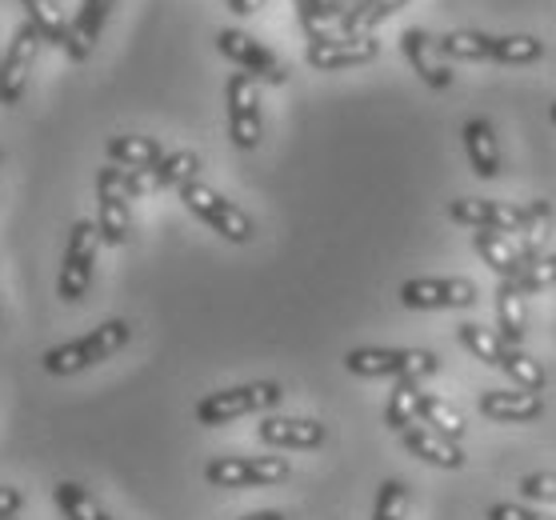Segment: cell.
<instances>
[{"label": "cell", "instance_id": "6da1fadb", "mask_svg": "<svg viewBox=\"0 0 556 520\" xmlns=\"http://www.w3.org/2000/svg\"><path fill=\"white\" fill-rule=\"evenodd\" d=\"M456 337H460V344H465L468 353L477 356L481 365L496 368V372H505L508 381H517V389L544 393V384H548V372H544V365H541V360H532L525 348L508 344L496 329H484V325H472V320H465V325L456 329Z\"/></svg>", "mask_w": 556, "mask_h": 520}, {"label": "cell", "instance_id": "7a4b0ae2", "mask_svg": "<svg viewBox=\"0 0 556 520\" xmlns=\"http://www.w3.org/2000/svg\"><path fill=\"white\" fill-rule=\"evenodd\" d=\"M128 341H132V325L116 317V320L97 325V329L85 332V337H76V341H64V344H56V348H49V353L40 356V365H45V372H52V377H73V372H85V368L116 356Z\"/></svg>", "mask_w": 556, "mask_h": 520}, {"label": "cell", "instance_id": "3957f363", "mask_svg": "<svg viewBox=\"0 0 556 520\" xmlns=\"http://www.w3.org/2000/svg\"><path fill=\"white\" fill-rule=\"evenodd\" d=\"M285 401V389L277 381H253V384H237V389H220V393H208L197 401L192 417L204 429H220V424H232L241 417H256V413H268Z\"/></svg>", "mask_w": 556, "mask_h": 520}, {"label": "cell", "instance_id": "277c9868", "mask_svg": "<svg viewBox=\"0 0 556 520\" xmlns=\"http://www.w3.org/2000/svg\"><path fill=\"white\" fill-rule=\"evenodd\" d=\"M344 368L353 377H365V381H380V377H413V381H425L432 377L441 360L429 348H349L344 353Z\"/></svg>", "mask_w": 556, "mask_h": 520}, {"label": "cell", "instance_id": "5b68a950", "mask_svg": "<svg viewBox=\"0 0 556 520\" xmlns=\"http://www.w3.org/2000/svg\"><path fill=\"white\" fill-rule=\"evenodd\" d=\"M180 201H185V208H189L197 220H204L213 232H220L225 241L232 244H249L256 237V225L253 216L244 213L241 204L225 201L216 189H208L204 180H192V185H185L180 189Z\"/></svg>", "mask_w": 556, "mask_h": 520}, {"label": "cell", "instance_id": "8992f818", "mask_svg": "<svg viewBox=\"0 0 556 520\" xmlns=\"http://www.w3.org/2000/svg\"><path fill=\"white\" fill-rule=\"evenodd\" d=\"M97 249H101V229H97V220H76L73 229H68L61 277H56V296H61V301H68V305L85 301V292H89V284H92Z\"/></svg>", "mask_w": 556, "mask_h": 520}, {"label": "cell", "instance_id": "52a82bcc", "mask_svg": "<svg viewBox=\"0 0 556 520\" xmlns=\"http://www.w3.org/2000/svg\"><path fill=\"white\" fill-rule=\"evenodd\" d=\"M292 477L285 457H213L204 465V481L213 489H273Z\"/></svg>", "mask_w": 556, "mask_h": 520}, {"label": "cell", "instance_id": "ba28073f", "mask_svg": "<svg viewBox=\"0 0 556 520\" xmlns=\"http://www.w3.org/2000/svg\"><path fill=\"white\" fill-rule=\"evenodd\" d=\"M225 104H228V137L237 149H256L265 140V116H261V92H256V77L249 73H232L225 85Z\"/></svg>", "mask_w": 556, "mask_h": 520}, {"label": "cell", "instance_id": "9c48e42d", "mask_svg": "<svg viewBox=\"0 0 556 520\" xmlns=\"http://www.w3.org/2000/svg\"><path fill=\"white\" fill-rule=\"evenodd\" d=\"M128 189H125V168L109 165L97 173V229L104 244H128L132 237V213H128Z\"/></svg>", "mask_w": 556, "mask_h": 520}, {"label": "cell", "instance_id": "30bf717a", "mask_svg": "<svg viewBox=\"0 0 556 520\" xmlns=\"http://www.w3.org/2000/svg\"><path fill=\"white\" fill-rule=\"evenodd\" d=\"M401 305L417 313H437V308H472L477 305V284L468 277H413L401 284Z\"/></svg>", "mask_w": 556, "mask_h": 520}, {"label": "cell", "instance_id": "8fae6325", "mask_svg": "<svg viewBox=\"0 0 556 520\" xmlns=\"http://www.w3.org/2000/svg\"><path fill=\"white\" fill-rule=\"evenodd\" d=\"M216 49L225 52L241 73H249V77L268 80V85H285L289 80V68L277 61V52H268L261 40L241 33V28H220L216 33Z\"/></svg>", "mask_w": 556, "mask_h": 520}, {"label": "cell", "instance_id": "7c38bea8", "mask_svg": "<svg viewBox=\"0 0 556 520\" xmlns=\"http://www.w3.org/2000/svg\"><path fill=\"white\" fill-rule=\"evenodd\" d=\"M40 33L33 21L16 28L13 45L9 52L0 56V104L4 109H13L21 97H25V85H28V73H33V64H37V52H40Z\"/></svg>", "mask_w": 556, "mask_h": 520}, {"label": "cell", "instance_id": "4fadbf2b", "mask_svg": "<svg viewBox=\"0 0 556 520\" xmlns=\"http://www.w3.org/2000/svg\"><path fill=\"white\" fill-rule=\"evenodd\" d=\"M380 56V40L372 37H341L332 33L325 40H308L304 49V61L313 64L316 73H341V68H356V64H368Z\"/></svg>", "mask_w": 556, "mask_h": 520}, {"label": "cell", "instance_id": "5bb4252c", "mask_svg": "<svg viewBox=\"0 0 556 520\" xmlns=\"http://www.w3.org/2000/svg\"><path fill=\"white\" fill-rule=\"evenodd\" d=\"M448 216L468 229H493V232H520L529 220V204L508 201H481V196H460L448 204Z\"/></svg>", "mask_w": 556, "mask_h": 520}, {"label": "cell", "instance_id": "9a60e30c", "mask_svg": "<svg viewBox=\"0 0 556 520\" xmlns=\"http://www.w3.org/2000/svg\"><path fill=\"white\" fill-rule=\"evenodd\" d=\"M401 49H405V61L413 64V73H417L429 89H448V85H453V68L444 64L441 37H432L425 28H405V33H401Z\"/></svg>", "mask_w": 556, "mask_h": 520}, {"label": "cell", "instance_id": "2e32d148", "mask_svg": "<svg viewBox=\"0 0 556 520\" xmlns=\"http://www.w3.org/2000/svg\"><path fill=\"white\" fill-rule=\"evenodd\" d=\"M477 413L496 424H532L544 417V396L529 389H489L477 396Z\"/></svg>", "mask_w": 556, "mask_h": 520}, {"label": "cell", "instance_id": "e0dca14e", "mask_svg": "<svg viewBox=\"0 0 556 520\" xmlns=\"http://www.w3.org/2000/svg\"><path fill=\"white\" fill-rule=\"evenodd\" d=\"M256 436L268 448H320L329 441V424H320L313 417H261Z\"/></svg>", "mask_w": 556, "mask_h": 520}, {"label": "cell", "instance_id": "ac0fdd59", "mask_svg": "<svg viewBox=\"0 0 556 520\" xmlns=\"http://www.w3.org/2000/svg\"><path fill=\"white\" fill-rule=\"evenodd\" d=\"M401 444L408 448V457L425 460V465H432V469H444V472L465 469V453H460V444L448 441V436H441V432H432L425 420L408 424V429L401 432Z\"/></svg>", "mask_w": 556, "mask_h": 520}, {"label": "cell", "instance_id": "d6986e66", "mask_svg": "<svg viewBox=\"0 0 556 520\" xmlns=\"http://www.w3.org/2000/svg\"><path fill=\"white\" fill-rule=\"evenodd\" d=\"M21 4L28 9V21L37 25L40 37L49 40V45H56V49H61L68 61H76V64L89 61L92 52L85 49L80 40H76V28L64 21V13L56 9V0H21Z\"/></svg>", "mask_w": 556, "mask_h": 520}, {"label": "cell", "instance_id": "ffe728a7", "mask_svg": "<svg viewBox=\"0 0 556 520\" xmlns=\"http://www.w3.org/2000/svg\"><path fill=\"white\" fill-rule=\"evenodd\" d=\"M460 140H465L468 165L481 180H496L501 177V144H496V132L484 116H472L460 128Z\"/></svg>", "mask_w": 556, "mask_h": 520}, {"label": "cell", "instance_id": "44dd1931", "mask_svg": "<svg viewBox=\"0 0 556 520\" xmlns=\"http://www.w3.org/2000/svg\"><path fill=\"white\" fill-rule=\"evenodd\" d=\"M472 249L481 256L484 265L493 268L501 280H513L520 277V268L529 265L525 256H520V244L508 237V232H493V229H472Z\"/></svg>", "mask_w": 556, "mask_h": 520}, {"label": "cell", "instance_id": "7402d4cb", "mask_svg": "<svg viewBox=\"0 0 556 520\" xmlns=\"http://www.w3.org/2000/svg\"><path fill=\"white\" fill-rule=\"evenodd\" d=\"M525 296H529V292H520L513 280H501V289H496V332H501L508 344H517V348H520V341H525V332H529Z\"/></svg>", "mask_w": 556, "mask_h": 520}, {"label": "cell", "instance_id": "603a6c76", "mask_svg": "<svg viewBox=\"0 0 556 520\" xmlns=\"http://www.w3.org/2000/svg\"><path fill=\"white\" fill-rule=\"evenodd\" d=\"M408 0H356L341 21V37H372V28L384 25L392 13H401Z\"/></svg>", "mask_w": 556, "mask_h": 520}, {"label": "cell", "instance_id": "cb8c5ba5", "mask_svg": "<svg viewBox=\"0 0 556 520\" xmlns=\"http://www.w3.org/2000/svg\"><path fill=\"white\" fill-rule=\"evenodd\" d=\"M109 161L121 168H156L165 161V149L152 137H113L109 140Z\"/></svg>", "mask_w": 556, "mask_h": 520}, {"label": "cell", "instance_id": "d4e9b609", "mask_svg": "<svg viewBox=\"0 0 556 520\" xmlns=\"http://www.w3.org/2000/svg\"><path fill=\"white\" fill-rule=\"evenodd\" d=\"M420 396H425L420 393V381H413V377L392 381L389 405H384V424H389V432H405L408 424H417Z\"/></svg>", "mask_w": 556, "mask_h": 520}, {"label": "cell", "instance_id": "484cf974", "mask_svg": "<svg viewBox=\"0 0 556 520\" xmlns=\"http://www.w3.org/2000/svg\"><path fill=\"white\" fill-rule=\"evenodd\" d=\"M52 500H56V508L64 512V520H113L101 505H97V496L76 481L56 484V489H52Z\"/></svg>", "mask_w": 556, "mask_h": 520}, {"label": "cell", "instance_id": "4316f807", "mask_svg": "<svg viewBox=\"0 0 556 520\" xmlns=\"http://www.w3.org/2000/svg\"><path fill=\"white\" fill-rule=\"evenodd\" d=\"M152 180L156 189H185L192 180H201V156L192 149H180V153H165V161L152 168Z\"/></svg>", "mask_w": 556, "mask_h": 520}, {"label": "cell", "instance_id": "83f0119b", "mask_svg": "<svg viewBox=\"0 0 556 520\" xmlns=\"http://www.w3.org/2000/svg\"><path fill=\"white\" fill-rule=\"evenodd\" d=\"M444 61H489L493 52V37L489 33H477V28H453L441 37Z\"/></svg>", "mask_w": 556, "mask_h": 520}, {"label": "cell", "instance_id": "f1b7e54d", "mask_svg": "<svg viewBox=\"0 0 556 520\" xmlns=\"http://www.w3.org/2000/svg\"><path fill=\"white\" fill-rule=\"evenodd\" d=\"M417 420H425L432 432H441V436H448V441H456V444H460V436H465V417H460L448 401H441V396H432V393L420 396Z\"/></svg>", "mask_w": 556, "mask_h": 520}, {"label": "cell", "instance_id": "f546056e", "mask_svg": "<svg viewBox=\"0 0 556 520\" xmlns=\"http://www.w3.org/2000/svg\"><path fill=\"white\" fill-rule=\"evenodd\" d=\"M116 0H80V13H76L73 28H76V40L85 45V49H97V40H101L104 33V21H109V13H113Z\"/></svg>", "mask_w": 556, "mask_h": 520}, {"label": "cell", "instance_id": "4dcf8cb0", "mask_svg": "<svg viewBox=\"0 0 556 520\" xmlns=\"http://www.w3.org/2000/svg\"><path fill=\"white\" fill-rule=\"evenodd\" d=\"M544 56V45L536 37H493L489 61L496 64H532Z\"/></svg>", "mask_w": 556, "mask_h": 520}, {"label": "cell", "instance_id": "1f68e13d", "mask_svg": "<svg viewBox=\"0 0 556 520\" xmlns=\"http://www.w3.org/2000/svg\"><path fill=\"white\" fill-rule=\"evenodd\" d=\"M408 512V484L389 477L377 489V505H372V520H405Z\"/></svg>", "mask_w": 556, "mask_h": 520}, {"label": "cell", "instance_id": "d6a6232c", "mask_svg": "<svg viewBox=\"0 0 556 520\" xmlns=\"http://www.w3.org/2000/svg\"><path fill=\"white\" fill-rule=\"evenodd\" d=\"M520 292H541V289H553L556 284V253L553 256H541V261H532V265L520 268V277H513Z\"/></svg>", "mask_w": 556, "mask_h": 520}, {"label": "cell", "instance_id": "836d02e7", "mask_svg": "<svg viewBox=\"0 0 556 520\" xmlns=\"http://www.w3.org/2000/svg\"><path fill=\"white\" fill-rule=\"evenodd\" d=\"M520 496L532 500V505H553L556 500V472H529L520 477Z\"/></svg>", "mask_w": 556, "mask_h": 520}, {"label": "cell", "instance_id": "e575fe53", "mask_svg": "<svg viewBox=\"0 0 556 520\" xmlns=\"http://www.w3.org/2000/svg\"><path fill=\"white\" fill-rule=\"evenodd\" d=\"M484 520H556V517L532 505H520V500H496V505L484 508Z\"/></svg>", "mask_w": 556, "mask_h": 520}, {"label": "cell", "instance_id": "d590c367", "mask_svg": "<svg viewBox=\"0 0 556 520\" xmlns=\"http://www.w3.org/2000/svg\"><path fill=\"white\" fill-rule=\"evenodd\" d=\"M25 508V496H21V489H13V484H0V517H16Z\"/></svg>", "mask_w": 556, "mask_h": 520}, {"label": "cell", "instance_id": "8d00e7d4", "mask_svg": "<svg viewBox=\"0 0 556 520\" xmlns=\"http://www.w3.org/2000/svg\"><path fill=\"white\" fill-rule=\"evenodd\" d=\"M228 9L237 16H253L256 9H265V0H228Z\"/></svg>", "mask_w": 556, "mask_h": 520}, {"label": "cell", "instance_id": "74e56055", "mask_svg": "<svg viewBox=\"0 0 556 520\" xmlns=\"http://www.w3.org/2000/svg\"><path fill=\"white\" fill-rule=\"evenodd\" d=\"M241 520H285V512H277V508H261V512H249V517Z\"/></svg>", "mask_w": 556, "mask_h": 520}, {"label": "cell", "instance_id": "f35d334b", "mask_svg": "<svg viewBox=\"0 0 556 520\" xmlns=\"http://www.w3.org/2000/svg\"><path fill=\"white\" fill-rule=\"evenodd\" d=\"M548 121H553V125H556V104H553V109H548Z\"/></svg>", "mask_w": 556, "mask_h": 520}, {"label": "cell", "instance_id": "ab89813d", "mask_svg": "<svg viewBox=\"0 0 556 520\" xmlns=\"http://www.w3.org/2000/svg\"><path fill=\"white\" fill-rule=\"evenodd\" d=\"M0 520H16V517H0Z\"/></svg>", "mask_w": 556, "mask_h": 520}, {"label": "cell", "instance_id": "60d3db41", "mask_svg": "<svg viewBox=\"0 0 556 520\" xmlns=\"http://www.w3.org/2000/svg\"><path fill=\"white\" fill-rule=\"evenodd\" d=\"M0 161H4V153H0Z\"/></svg>", "mask_w": 556, "mask_h": 520}]
</instances>
